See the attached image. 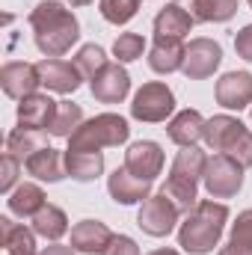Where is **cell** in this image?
<instances>
[{
	"mask_svg": "<svg viewBox=\"0 0 252 255\" xmlns=\"http://www.w3.org/2000/svg\"><path fill=\"white\" fill-rule=\"evenodd\" d=\"M30 27H33L36 48L45 57H63L80 39V24H77L74 12L57 0H42L30 12Z\"/></svg>",
	"mask_w": 252,
	"mask_h": 255,
	"instance_id": "cell-1",
	"label": "cell"
},
{
	"mask_svg": "<svg viewBox=\"0 0 252 255\" xmlns=\"http://www.w3.org/2000/svg\"><path fill=\"white\" fill-rule=\"evenodd\" d=\"M226 223H229V208L223 202H214V199L196 202V208L184 217L178 229V247L190 255L214 253V247L226 232Z\"/></svg>",
	"mask_w": 252,
	"mask_h": 255,
	"instance_id": "cell-2",
	"label": "cell"
},
{
	"mask_svg": "<svg viewBox=\"0 0 252 255\" xmlns=\"http://www.w3.org/2000/svg\"><path fill=\"white\" fill-rule=\"evenodd\" d=\"M205 163H208V154L196 145L181 148L169 166V175H166V184L160 190L166 193L175 208L181 214H190L199 202V184H202V175H205Z\"/></svg>",
	"mask_w": 252,
	"mask_h": 255,
	"instance_id": "cell-3",
	"label": "cell"
},
{
	"mask_svg": "<svg viewBox=\"0 0 252 255\" xmlns=\"http://www.w3.org/2000/svg\"><path fill=\"white\" fill-rule=\"evenodd\" d=\"M130 136L127 119L119 113H98L92 119H86L68 136V148L71 151H101L110 145H122Z\"/></svg>",
	"mask_w": 252,
	"mask_h": 255,
	"instance_id": "cell-4",
	"label": "cell"
},
{
	"mask_svg": "<svg viewBox=\"0 0 252 255\" xmlns=\"http://www.w3.org/2000/svg\"><path fill=\"white\" fill-rule=\"evenodd\" d=\"M205 142L220 151L232 154L244 166H252V130L235 116H214L205 122Z\"/></svg>",
	"mask_w": 252,
	"mask_h": 255,
	"instance_id": "cell-5",
	"label": "cell"
},
{
	"mask_svg": "<svg viewBox=\"0 0 252 255\" xmlns=\"http://www.w3.org/2000/svg\"><path fill=\"white\" fill-rule=\"evenodd\" d=\"M244 169L247 166L241 160H235L232 154H220L217 151L205 163L202 184H205V190L211 193V199H232L244 187Z\"/></svg>",
	"mask_w": 252,
	"mask_h": 255,
	"instance_id": "cell-6",
	"label": "cell"
},
{
	"mask_svg": "<svg viewBox=\"0 0 252 255\" xmlns=\"http://www.w3.org/2000/svg\"><path fill=\"white\" fill-rule=\"evenodd\" d=\"M172 113H175V92L160 80L142 83L130 101V116L139 122H166Z\"/></svg>",
	"mask_w": 252,
	"mask_h": 255,
	"instance_id": "cell-7",
	"label": "cell"
},
{
	"mask_svg": "<svg viewBox=\"0 0 252 255\" xmlns=\"http://www.w3.org/2000/svg\"><path fill=\"white\" fill-rule=\"evenodd\" d=\"M178 217H181V211L175 208V202L160 190V193H154V196H148V199L142 202V208H139V214H136V226H139L145 235H151V238H166V235L175 229Z\"/></svg>",
	"mask_w": 252,
	"mask_h": 255,
	"instance_id": "cell-8",
	"label": "cell"
},
{
	"mask_svg": "<svg viewBox=\"0 0 252 255\" xmlns=\"http://www.w3.org/2000/svg\"><path fill=\"white\" fill-rule=\"evenodd\" d=\"M220 63H223V48L214 39H193L187 45L181 71L187 80H205L220 68Z\"/></svg>",
	"mask_w": 252,
	"mask_h": 255,
	"instance_id": "cell-9",
	"label": "cell"
},
{
	"mask_svg": "<svg viewBox=\"0 0 252 255\" xmlns=\"http://www.w3.org/2000/svg\"><path fill=\"white\" fill-rule=\"evenodd\" d=\"M125 169H130L136 178L154 181L160 175V169H163V148H160V142H154V139L130 142L125 151Z\"/></svg>",
	"mask_w": 252,
	"mask_h": 255,
	"instance_id": "cell-10",
	"label": "cell"
},
{
	"mask_svg": "<svg viewBox=\"0 0 252 255\" xmlns=\"http://www.w3.org/2000/svg\"><path fill=\"white\" fill-rule=\"evenodd\" d=\"M89 86H92V95L101 104H119V101H125L127 92H130V74L125 71V65L107 63L89 80Z\"/></svg>",
	"mask_w": 252,
	"mask_h": 255,
	"instance_id": "cell-11",
	"label": "cell"
},
{
	"mask_svg": "<svg viewBox=\"0 0 252 255\" xmlns=\"http://www.w3.org/2000/svg\"><path fill=\"white\" fill-rule=\"evenodd\" d=\"M57 110H60V101H54L51 95L33 92V95H27L18 104V128H27V130H51L54 119H57Z\"/></svg>",
	"mask_w": 252,
	"mask_h": 255,
	"instance_id": "cell-12",
	"label": "cell"
},
{
	"mask_svg": "<svg viewBox=\"0 0 252 255\" xmlns=\"http://www.w3.org/2000/svg\"><path fill=\"white\" fill-rule=\"evenodd\" d=\"M0 86L9 98L24 101L27 95H33L42 86V77L33 63H6L0 68Z\"/></svg>",
	"mask_w": 252,
	"mask_h": 255,
	"instance_id": "cell-13",
	"label": "cell"
},
{
	"mask_svg": "<svg viewBox=\"0 0 252 255\" xmlns=\"http://www.w3.org/2000/svg\"><path fill=\"white\" fill-rule=\"evenodd\" d=\"M217 104L226 110H244L252 104V74L250 71H229L217 80Z\"/></svg>",
	"mask_w": 252,
	"mask_h": 255,
	"instance_id": "cell-14",
	"label": "cell"
},
{
	"mask_svg": "<svg viewBox=\"0 0 252 255\" xmlns=\"http://www.w3.org/2000/svg\"><path fill=\"white\" fill-rule=\"evenodd\" d=\"M39 68V77H42V86H48L51 92H60V95H68L80 86L83 74L74 63H65L60 57H45L42 63H36Z\"/></svg>",
	"mask_w": 252,
	"mask_h": 255,
	"instance_id": "cell-15",
	"label": "cell"
},
{
	"mask_svg": "<svg viewBox=\"0 0 252 255\" xmlns=\"http://www.w3.org/2000/svg\"><path fill=\"white\" fill-rule=\"evenodd\" d=\"M151 184L154 181H145V178H136L130 169L119 166L110 178H107V190L113 196L116 205H136V202H145L151 196Z\"/></svg>",
	"mask_w": 252,
	"mask_h": 255,
	"instance_id": "cell-16",
	"label": "cell"
},
{
	"mask_svg": "<svg viewBox=\"0 0 252 255\" xmlns=\"http://www.w3.org/2000/svg\"><path fill=\"white\" fill-rule=\"evenodd\" d=\"M110 241H113V232L104 223H98V220H80L71 229V247H74V253L104 255V250L110 247Z\"/></svg>",
	"mask_w": 252,
	"mask_h": 255,
	"instance_id": "cell-17",
	"label": "cell"
},
{
	"mask_svg": "<svg viewBox=\"0 0 252 255\" xmlns=\"http://www.w3.org/2000/svg\"><path fill=\"white\" fill-rule=\"evenodd\" d=\"M24 169L33 175V178H39V181H48V184H57V181H63L65 175V154L63 151H57V148H51V145H42L39 151H33L27 160H24Z\"/></svg>",
	"mask_w": 252,
	"mask_h": 255,
	"instance_id": "cell-18",
	"label": "cell"
},
{
	"mask_svg": "<svg viewBox=\"0 0 252 255\" xmlns=\"http://www.w3.org/2000/svg\"><path fill=\"white\" fill-rule=\"evenodd\" d=\"M205 116L199 113V110H181V113H175L172 119H169V125H166V133H169V139L175 142V145H181V148H190V145H196L199 139H205Z\"/></svg>",
	"mask_w": 252,
	"mask_h": 255,
	"instance_id": "cell-19",
	"label": "cell"
},
{
	"mask_svg": "<svg viewBox=\"0 0 252 255\" xmlns=\"http://www.w3.org/2000/svg\"><path fill=\"white\" fill-rule=\"evenodd\" d=\"M187 48L181 45V39H166V36H154V45L148 51V68L157 74H172L184 65Z\"/></svg>",
	"mask_w": 252,
	"mask_h": 255,
	"instance_id": "cell-20",
	"label": "cell"
},
{
	"mask_svg": "<svg viewBox=\"0 0 252 255\" xmlns=\"http://www.w3.org/2000/svg\"><path fill=\"white\" fill-rule=\"evenodd\" d=\"M193 15L187 6L181 3H166L157 15H154V36H166V39H184L193 30Z\"/></svg>",
	"mask_w": 252,
	"mask_h": 255,
	"instance_id": "cell-21",
	"label": "cell"
},
{
	"mask_svg": "<svg viewBox=\"0 0 252 255\" xmlns=\"http://www.w3.org/2000/svg\"><path fill=\"white\" fill-rule=\"evenodd\" d=\"M9 211L15 214V217H21V220H33L45 205H48V199H45V190L39 187V184H30V181H24V184H18L15 190L9 193Z\"/></svg>",
	"mask_w": 252,
	"mask_h": 255,
	"instance_id": "cell-22",
	"label": "cell"
},
{
	"mask_svg": "<svg viewBox=\"0 0 252 255\" xmlns=\"http://www.w3.org/2000/svg\"><path fill=\"white\" fill-rule=\"evenodd\" d=\"M65 172L80 181V184H89L95 181L101 172H104V154L101 151H65Z\"/></svg>",
	"mask_w": 252,
	"mask_h": 255,
	"instance_id": "cell-23",
	"label": "cell"
},
{
	"mask_svg": "<svg viewBox=\"0 0 252 255\" xmlns=\"http://www.w3.org/2000/svg\"><path fill=\"white\" fill-rule=\"evenodd\" d=\"M193 21L202 24H223L238 15V0H187Z\"/></svg>",
	"mask_w": 252,
	"mask_h": 255,
	"instance_id": "cell-24",
	"label": "cell"
},
{
	"mask_svg": "<svg viewBox=\"0 0 252 255\" xmlns=\"http://www.w3.org/2000/svg\"><path fill=\"white\" fill-rule=\"evenodd\" d=\"M0 229H3V247L9 255H39L36 253V232L12 223L9 217H0Z\"/></svg>",
	"mask_w": 252,
	"mask_h": 255,
	"instance_id": "cell-25",
	"label": "cell"
},
{
	"mask_svg": "<svg viewBox=\"0 0 252 255\" xmlns=\"http://www.w3.org/2000/svg\"><path fill=\"white\" fill-rule=\"evenodd\" d=\"M30 223H33V232H36L39 238L51 241V244H57L65 232H68V217H65V211L57 208V205H51V202H48Z\"/></svg>",
	"mask_w": 252,
	"mask_h": 255,
	"instance_id": "cell-26",
	"label": "cell"
},
{
	"mask_svg": "<svg viewBox=\"0 0 252 255\" xmlns=\"http://www.w3.org/2000/svg\"><path fill=\"white\" fill-rule=\"evenodd\" d=\"M86 119H83V110H80V104H74V101H60V110H57V119H54V125H51V136H71L77 128L83 125Z\"/></svg>",
	"mask_w": 252,
	"mask_h": 255,
	"instance_id": "cell-27",
	"label": "cell"
},
{
	"mask_svg": "<svg viewBox=\"0 0 252 255\" xmlns=\"http://www.w3.org/2000/svg\"><path fill=\"white\" fill-rule=\"evenodd\" d=\"M39 133L42 130H27V128H15L9 136H6V151L9 154H15L21 163L33 154V151H39L42 148V139H39Z\"/></svg>",
	"mask_w": 252,
	"mask_h": 255,
	"instance_id": "cell-28",
	"label": "cell"
},
{
	"mask_svg": "<svg viewBox=\"0 0 252 255\" xmlns=\"http://www.w3.org/2000/svg\"><path fill=\"white\" fill-rule=\"evenodd\" d=\"M139 6H142V0H101V18L107 21V24H116V27H122L127 24L136 12H139Z\"/></svg>",
	"mask_w": 252,
	"mask_h": 255,
	"instance_id": "cell-29",
	"label": "cell"
},
{
	"mask_svg": "<svg viewBox=\"0 0 252 255\" xmlns=\"http://www.w3.org/2000/svg\"><path fill=\"white\" fill-rule=\"evenodd\" d=\"M74 65L80 68L83 80H92V77L107 65V54H104L101 45H83V48L77 51V57H74Z\"/></svg>",
	"mask_w": 252,
	"mask_h": 255,
	"instance_id": "cell-30",
	"label": "cell"
},
{
	"mask_svg": "<svg viewBox=\"0 0 252 255\" xmlns=\"http://www.w3.org/2000/svg\"><path fill=\"white\" fill-rule=\"evenodd\" d=\"M142 51H145V39H142L139 33H119V39L113 42V54H116L119 63H133V60H139Z\"/></svg>",
	"mask_w": 252,
	"mask_h": 255,
	"instance_id": "cell-31",
	"label": "cell"
},
{
	"mask_svg": "<svg viewBox=\"0 0 252 255\" xmlns=\"http://www.w3.org/2000/svg\"><path fill=\"white\" fill-rule=\"evenodd\" d=\"M229 244H235V247H244V250H252V208L241 211V214H238V220L232 223Z\"/></svg>",
	"mask_w": 252,
	"mask_h": 255,
	"instance_id": "cell-32",
	"label": "cell"
},
{
	"mask_svg": "<svg viewBox=\"0 0 252 255\" xmlns=\"http://www.w3.org/2000/svg\"><path fill=\"white\" fill-rule=\"evenodd\" d=\"M21 160L15 154H3V163H0V190L3 193H12L15 190V181H18V172H21Z\"/></svg>",
	"mask_w": 252,
	"mask_h": 255,
	"instance_id": "cell-33",
	"label": "cell"
},
{
	"mask_svg": "<svg viewBox=\"0 0 252 255\" xmlns=\"http://www.w3.org/2000/svg\"><path fill=\"white\" fill-rule=\"evenodd\" d=\"M104 255H139V247H136V241L127 238V235H113V241H110V247L104 250Z\"/></svg>",
	"mask_w": 252,
	"mask_h": 255,
	"instance_id": "cell-34",
	"label": "cell"
},
{
	"mask_svg": "<svg viewBox=\"0 0 252 255\" xmlns=\"http://www.w3.org/2000/svg\"><path fill=\"white\" fill-rule=\"evenodd\" d=\"M235 51H238L241 60L252 63V24H247V27L235 36Z\"/></svg>",
	"mask_w": 252,
	"mask_h": 255,
	"instance_id": "cell-35",
	"label": "cell"
},
{
	"mask_svg": "<svg viewBox=\"0 0 252 255\" xmlns=\"http://www.w3.org/2000/svg\"><path fill=\"white\" fill-rule=\"evenodd\" d=\"M39 255H74V247H63V244H51L45 247Z\"/></svg>",
	"mask_w": 252,
	"mask_h": 255,
	"instance_id": "cell-36",
	"label": "cell"
},
{
	"mask_svg": "<svg viewBox=\"0 0 252 255\" xmlns=\"http://www.w3.org/2000/svg\"><path fill=\"white\" fill-rule=\"evenodd\" d=\"M217 255H252V250H244V247H235V244H229V247H223Z\"/></svg>",
	"mask_w": 252,
	"mask_h": 255,
	"instance_id": "cell-37",
	"label": "cell"
},
{
	"mask_svg": "<svg viewBox=\"0 0 252 255\" xmlns=\"http://www.w3.org/2000/svg\"><path fill=\"white\" fill-rule=\"evenodd\" d=\"M148 255H181L178 250H169V247H163V250H151Z\"/></svg>",
	"mask_w": 252,
	"mask_h": 255,
	"instance_id": "cell-38",
	"label": "cell"
},
{
	"mask_svg": "<svg viewBox=\"0 0 252 255\" xmlns=\"http://www.w3.org/2000/svg\"><path fill=\"white\" fill-rule=\"evenodd\" d=\"M68 3H71V6H89L92 0H68Z\"/></svg>",
	"mask_w": 252,
	"mask_h": 255,
	"instance_id": "cell-39",
	"label": "cell"
},
{
	"mask_svg": "<svg viewBox=\"0 0 252 255\" xmlns=\"http://www.w3.org/2000/svg\"><path fill=\"white\" fill-rule=\"evenodd\" d=\"M250 6H252V0H250Z\"/></svg>",
	"mask_w": 252,
	"mask_h": 255,
	"instance_id": "cell-40",
	"label": "cell"
}]
</instances>
